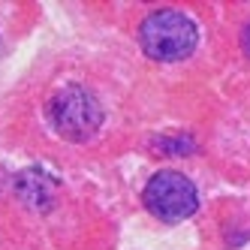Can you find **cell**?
Masks as SVG:
<instances>
[{
  "label": "cell",
  "mask_w": 250,
  "mask_h": 250,
  "mask_svg": "<svg viewBox=\"0 0 250 250\" xmlns=\"http://www.w3.org/2000/svg\"><path fill=\"white\" fill-rule=\"evenodd\" d=\"M199 30L190 15L178 12V9H160L151 12L139 27V45L148 58L154 61H184L190 51L196 48Z\"/></svg>",
  "instance_id": "cell-1"
},
{
  "label": "cell",
  "mask_w": 250,
  "mask_h": 250,
  "mask_svg": "<svg viewBox=\"0 0 250 250\" xmlns=\"http://www.w3.org/2000/svg\"><path fill=\"white\" fill-rule=\"evenodd\" d=\"M45 112L51 127L69 142H87L103 127V105L94 97V91H87L82 84H66L55 91Z\"/></svg>",
  "instance_id": "cell-2"
},
{
  "label": "cell",
  "mask_w": 250,
  "mask_h": 250,
  "mask_svg": "<svg viewBox=\"0 0 250 250\" xmlns=\"http://www.w3.org/2000/svg\"><path fill=\"white\" fill-rule=\"evenodd\" d=\"M142 199H145V208L154 217L175 223V220L190 217L196 211L199 193H196V184L190 178H184L181 172H157V175L148 178Z\"/></svg>",
  "instance_id": "cell-3"
},
{
  "label": "cell",
  "mask_w": 250,
  "mask_h": 250,
  "mask_svg": "<svg viewBox=\"0 0 250 250\" xmlns=\"http://www.w3.org/2000/svg\"><path fill=\"white\" fill-rule=\"evenodd\" d=\"M241 48H244V55L250 58V24H247L244 33H241Z\"/></svg>",
  "instance_id": "cell-4"
}]
</instances>
